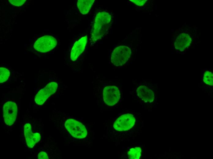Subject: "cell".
I'll use <instances>...</instances> for the list:
<instances>
[{"label": "cell", "mask_w": 213, "mask_h": 159, "mask_svg": "<svg viewBox=\"0 0 213 159\" xmlns=\"http://www.w3.org/2000/svg\"><path fill=\"white\" fill-rule=\"evenodd\" d=\"M111 16L108 12H99L96 15L91 30V41L95 43L106 34L111 24Z\"/></svg>", "instance_id": "6da1fadb"}, {"label": "cell", "mask_w": 213, "mask_h": 159, "mask_svg": "<svg viewBox=\"0 0 213 159\" xmlns=\"http://www.w3.org/2000/svg\"><path fill=\"white\" fill-rule=\"evenodd\" d=\"M57 44V39L54 36L50 34L44 35L36 39L33 47L38 52L45 53L52 50Z\"/></svg>", "instance_id": "7a4b0ae2"}, {"label": "cell", "mask_w": 213, "mask_h": 159, "mask_svg": "<svg viewBox=\"0 0 213 159\" xmlns=\"http://www.w3.org/2000/svg\"><path fill=\"white\" fill-rule=\"evenodd\" d=\"M131 49L125 46H120L113 50L111 56V61L114 66L119 67L124 65L130 58Z\"/></svg>", "instance_id": "3957f363"}, {"label": "cell", "mask_w": 213, "mask_h": 159, "mask_svg": "<svg viewBox=\"0 0 213 159\" xmlns=\"http://www.w3.org/2000/svg\"><path fill=\"white\" fill-rule=\"evenodd\" d=\"M64 125L66 130L74 138L83 139L87 135V130L84 126L77 120L68 119L65 121Z\"/></svg>", "instance_id": "277c9868"}, {"label": "cell", "mask_w": 213, "mask_h": 159, "mask_svg": "<svg viewBox=\"0 0 213 159\" xmlns=\"http://www.w3.org/2000/svg\"><path fill=\"white\" fill-rule=\"evenodd\" d=\"M58 87V83L55 81L48 83L36 94L35 97L36 103L39 105H43L49 97L55 93Z\"/></svg>", "instance_id": "5b68a950"}, {"label": "cell", "mask_w": 213, "mask_h": 159, "mask_svg": "<svg viewBox=\"0 0 213 159\" xmlns=\"http://www.w3.org/2000/svg\"><path fill=\"white\" fill-rule=\"evenodd\" d=\"M3 113L5 123L8 126L12 125L17 115V107L16 103L11 101L6 102L3 107Z\"/></svg>", "instance_id": "8992f818"}, {"label": "cell", "mask_w": 213, "mask_h": 159, "mask_svg": "<svg viewBox=\"0 0 213 159\" xmlns=\"http://www.w3.org/2000/svg\"><path fill=\"white\" fill-rule=\"evenodd\" d=\"M103 96L105 103L107 105H114L119 101L120 93L118 88L114 86H107L103 90Z\"/></svg>", "instance_id": "52a82bcc"}, {"label": "cell", "mask_w": 213, "mask_h": 159, "mask_svg": "<svg viewBox=\"0 0 213 159\" xmlns=\"http://www.w3.org/2000/svg\"><path fill=\"white\" fill-rule=\"evenodd\" d=\"M135 119L132 114L127 113L119 117L114 122L113 127L118 131H123L128 130L134 125Z\"/></svg>", "instance_id": "ba28073f"}, {"label": "cell", "mask_w": 213, "mask_h": 159, "mask_svg": "<svg viewBox=\"0 0 213 159\" xmlns=\"http://www.w3.org/2000/svg\"><path fill=\"white\" fill-rule=\"evenodd\" d=\"M88 41L87 35L84 36L73 44L70 52V58L72 61H76L85 50Z\"/></svg>", "instance_id": "9c48e42d"}, {"label": "cell", "mask_w": 213, "mask_h": 159, "mask_svg": "<svg viewBox=\"0 0 213 159\" xmlns=\"http://www.w3.org/2000/svg\"><path fill=\"white\" fill-rule=\"evenodd\" d=\"M24 133L27 145L29 148H32L41 139L40 134L38 132H33L32 127L29 123L24 124Z\"/></svg>", "instance_id": "30bf717a"}, {"label": "cell", "mask_w": 213, "mask_h": 159, "mask_svg": "<svg viewBox=\"0 0 213 159\" xmlns=\"http://www.w3.org/2000/svg\"><path fill=\"white\" fill-rule=\"evenodd\" d=\"M192 39L187 33H182L176 38L174 43V48L176 50L182 52L185 50L190 45Z\"/></svg>", "instance_id": "8fae6325"}, {"label": "cell", "mask_w": 213, "mask_h": 159, "mask_svg": "<svg viewBox=\"0 0 213 159\" xmlns=\"http://www.w3.org/2000/svg\"><path fill=\"white\" fill-rule=\"evenodd\" d=\"M139 97L146 102L151 103L155 99L154 93L153 91L146 85L139 86L136 90Z\"/></svg>", "instance_id": "7c38bea8"}, {"label": "cell", "mask_w": 213, "mask_h": 159, "mask_svg": "<svg viewBox=\"0 0 213 159\" xmlns=\"http://www.w3.org/2000/svg\"><path fill=\"white\" fill-rule=\"evenodd\" d=\"M201 83L203 86L212 88L213 86V71L208 69H204L201 75Z\"/></svg>", "instance_id": "4fadbf2b"}, {"label": "cell", "mask_w": 213, "mask_h": 159, "mask_svg": "<svg viewBox=\"0 0 213 159\" xmlns=\"http://www.w3.org/2000/svg\"><path fill=\"white\" fill-rule=\"evenodd\" d=\"M95 0H78L77 5L80 12L83 14H87L92 6Z\"/></svg>", "instance_id": "5bb4252c"}, {"label": "cell", "mask_w": 213, "mask_h": 159, "mask_svg": "<svg viewBox=\"0 0 213 159\" xmlns=\"http://www.w3.org/2000/svg\"><path fill=\"white\" fill-rule=\"evenodd\" d=\"M141 154V149L140 147L131 148L128 152L129 158L130 159H138Z\"/></svg>", "instance_id": "9a60e30c"}, {"label": "cell", "mask_w": 213, "mask_h": 159, "mask_svg": "<svg viewBox=\"0 0 213 159\" xmlns=\"http://www.w3.org/2000/svg\"><path fill=\"white\" fill-rule=\"evenodd\" d=\"M10 72L7 68L3 67L0 68V83H2L6 81L9 79Z\"/></svg>", "instance_id": "2e32d148"}, {"label": "cell", "mask_w": 213, "mask_h": 159, "mask_svg": "<svg viewBox=\"0 0 213 159\" xmlns=\"http://www.w3.org/2000/svg\"><path fill=\"white\" fill-rule=\"evenodd\" d=\"M26 0H9V2L13 6H20L23 5L25 2Z\"/></svg>", "instance_id": "e0dca14e"}, {"label": "cell", "mask_w": 213, "mask_h": 159, "mask_svg": "<svg viewBox=\"0 0 213 159\" xmlns=\"http://www.w3.org/2000/svg\"><path fill=\"white\" fill-rule=\"evenodd\" d=\"M130 1L139 6L144 5L147 1L146 0H130Z\"/></svg>", "instance_id": "ac0fdd59"}, {"label": "cell", "mask_w": 213, "mask_h": 159, "mask_svg": "<svg viewBox=\"0 0 213 159\" xmlns=\"http://www.w3.org/2000/svg\"><path fill=\"white\" fill-rule=\"evenodd\" d=\"M38 157L39 159H49L48 155L47 153L43 151H42L39 153Z\"/></svg>", "instance_id": "d6986e66"}]
</instances>
